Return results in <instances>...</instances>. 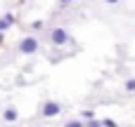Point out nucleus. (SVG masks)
Segmentation results:
<instances>
[{
	"label": "nucleus",
	"instance_id": "obj_14",
	"mask_svg": "<svg viewBox=\"0 0 135 127\" xmlns=\"http://www.w3.org/2000/svg\"><path fill=\"white\" fill-rule=\"evenodd\" d=\"M2 38H5V33H2V31H0V42H2Z\"/></svg>",
	"mask_w": 135,
	"mask_h": 127
},
{
	"label": "nucleus",
	"instance_id": "obj_4",
	"mask_svg": "<svg viewBox=\"0 0 135 127\" xmlns=\"http://www.w3.org/2000/svg\"><path fill=\"white\" fill-rule=\"evenodd\" d=\"M14 21H17V16H14L12 12L2 14V16H0V31H2V33H5V31H9V28L14 26Z\"/></svg>",
	"mask_w": 135,
	"mask_h": 127
},
{
	"label": "nucleus",
	"instance_id": "obj_8",
	"mask_svg": "<svg viewBox=\"0 0 135 127\" xmlns=\"http://www.w3.org/2000/svg\"><path fill=\"white\" fill-rule=\"evenodd\" d=\"M102 125H104V127H119V125H116V120H112V118H104Z\"/></svg>",
	"mask_w": 135,
	"mask_h": 127
},
{
	"label": "nucleus",
	"instance_id": "obj_3",
	"mask_svg": "<svg viewBox=\"0 0 135 127\" xmlns=\"http://www.w3.org/2000/svg\"><path fill=\"white\" fill-rule=\"evenodd\" d=\"M59 113H62V104H59V101H55V99L43 101V106H40V115H43V118H55V115H59Z\"/></svg>",
	"mask_w": 135,
	"mask_h": 127
},
{
	"label": "nucleus",
	"instance_id": "obj_11",
	"mask_svg": "<svg viewBox=\"0 0 135 127\" xmlns=\"http://www.w3.org/2000/svg\"><path fill=\"white\" fill-rule=\"evenodd\" d=\"M81 118H83V120H90V118H95V111H83Z\"/></svg>",
	"mask_w": 135,
	"mask_h": 127
},
{
	"label": "nucleus",
	"instance_id": "obj_7",
	"mask_svg": "<svg viewBox=\"0 0 135 127\" xmlns=\"http://www.w3.org/2000/svg\"><path fill=\"white\" fill-rule=\"evenodd\" d=\"M85 127H104V125H102V120H97V118H90V120H85Z\"/></svg>",
	"mask_w": 135,
	"mask_h": 127
},
{
	"label": "nucleus",
	"instance_id": "obj_5",
	"mask_svg": "<svg viewBox=\"0 0 135 127\" xmlns=\"http://www.w3.org/2000/svg\"><path fill=\"white\" fill-rule=\"evenodd\" d=\"M2 120H5V123H17V120H19V111H17L14 106H7V108L2 111Z\"/></svg>",
	"mask_w": 135,
	"mask_h": 127
},
{
	"label": "nucleus",
	"instance_id": "obj_9",
	"mask_svg": "<svg viewBox=\"0 0 135 127\" xmlns=\"http://www.w3.org/2000/svg\"><path fill=\"white\" fill-rule=\"evenodd\" d=\"M126 90H128V92H135V78L126 80Z\"/></svg>",
	"mask_w": 135,
	"mask_h": 127
},
{
	"label": "nucleus",
	"instance_id": "obj_15",
	"mask_svg": "<svg viewBox=\"0 0 135 127\" xmlns=\"http://www.w3.org/2000/svg\"><path fill=\"white\" fill-rule=\"evenodd\" d=\"M71 2H74V0H71Z\"/></svg>",
	"mask_w": 135,
	"mask_h": 127
},
{
	"label": "nucleus",
	"instance_id": "obj_6",
	"mask_svg": "<svg viewBox=\"0 0 135 127\" xmlns=\"http://www.w3.org/2000/svg\"><path fill=\"white\" fill-rule=\"evenodd\" d=\"M64 127H85V120L83 118H74V120L64 123Z\"/></svg>",
	"mask_w": 135,
	"mask_h": 127
},
{
	"label": "nucleus",
	"instance_id": "obj_13",
	"mask_svg": "<svg viewBox=\"0 0 135 127\" xmlns=\"http://www.w3.org/2000/svg\"><path fill=\"white\" fill-rule=\"evenodd\" d=\"M104 2H109V5H116V2H119V0H104Z\"/></svg>",
	"mask_w": 135,
	"mask_h": 127
},
{
	"label": "nucleus",
	"instance_id": "obj_1",
	"mask_svg": "<svg viewBox=\"0 0 135 127\" xmlns=\"http://www.w3.org/2000/svg\"><path fill=\"white\" fill-rule=\"evenodd\" d=\"M47 40H50L55 47H64V45H69V42H71V35H69V31H66V28H62V26H55V28L50 31Z\"/></svg>",
	"mask_w": 135,
	"mask_h": 127
},
{
	"label": "nucleus",
	"instance_id": "obj_12",
	"mask_svg": "<svg viewBox=\"0 0 135 127\" xmlns=\"http://www.w3.org/2000/svg\"><path fill=\"white\" fill-rule=\"evenodd\" d=\"M69 2H71V0H59V5H69Z\"/></svg>",
	"mask_w": 135,
	"mask_h": 127
},
{
	"label": "nucleus",
	"instance_id": "obj_2",
	"mask_svg": "<svg viewBox=\"0 0 135 127\" xmlns=\"http://www.w3.org/2000/svg\"><path fill=\"white\" fill-rule=\"evenodd\" d=\"M17 49H19V54H36V52L40 49V42H38L36 35H24V38L17 42Z\"/></svg>",
	"mask_w": 135,
	"mask_h": 127
},
{
	"label": "nucleus",
	"instance_id": "obj_10",
	"mask_svg": "<svg viewBox=\"0 0 135 127\" xmlns=\"http://www.w3.org/2000/svg\"><path fill=\"white\" fill-rule=\"evenodd\" d=\"M31 28H33V31H40V28H43V19H36V21L31 24Z\"/></svg>",
	"mask_w": 135,
	"mask_h": 127
}]
</instances>
